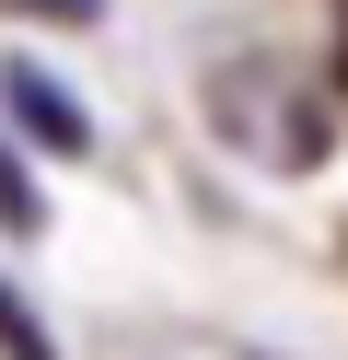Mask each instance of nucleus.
<instances>
[{
  "label": "nucleus",
  "instance_id": "nucleus-2",
  "mask_svg": "<svg viewBox=\"0 0 348 360\" xmlns=\"http://www.w3.org/2000/svg\"><path fill=\"white\" fill-rule=\"evenodd\" d=\"M0 94H12V117H23V128H35V140H46V151H93V117H82V105H70V94H58V82H46V70H35V58H12V70H0Z\"/></svg>",
  "mask_w": 348,
  "mask_h": 360
},
{
  "label": "nucleus",
  "instance_id": "nucleus-4",
  "mask_svg": "<svg viewBox=\"0 0 348 360\" xmlns=\"http://www.w3.org/2000/svg\"><path fill=\"white\" fill-rule=\"evenodd\" d=\"M0 221H12V233H35V186H23L12 151H0Z\"/></svg>",
  "mask_w": 348,
  "mask_h": 360
},
{
  "label": "nucleus",
  "instance_id": "nucleus-1",
  "mask_svg": "<svg viewBox=\"0 0 348 360\" xmlns=\"http://www.w3.org/2000/svg\"><path fill=\"white\" fill-rule=\"evenodd\" d=\"M209 117H221V140L267 151V163H325V140H337V94H302L278 58L209 70Z\"/></svg>",
  "mask_w": 348,
  "mask_h": 360
},
{
  "label": "nucleus",
  "instance_id": "nucleus-3",
  "mask_svg": "<svg viewBox=\"0 0 348 360\" xmlns=\"http://www.w3.org/2000/svg\"><path fill=\"white\" fill-rule=\"evenodd\" d=\"M0 360H58V337L23 314V290H12V279H0Z\"/></svg>",
  "mask_w": 348,
  "mask_h": 360
},
{
  "label": "nucleus",
  "instance_id": "nucleus-5",
  "mask_svg": "<svg viewBox=\"0 0 348 360\" xmlns=\"http://www.w3.org/2000/svg\"><path fill=\"white\" fill-rule=\"evenodd\" d=\"M0 12H35V24H93L105 0H0Z\"/></svg>",
  "mask_w": 348,
  "mask_h": 360
},
{
  "label": "nucleus",
  "instance_id": "nucleus-6",
  "mask_svg": "<svg viewBox=\"0 0 348 360\" xmlns=\"http://www.w3.org/2000/svg\"><path fill=\"white\" fill-rule=\"evenodd\" d=\"M337 117H348V12H337Z\"/></svg>",
  "mask_w": 348,
  "mask_h": 360
}]
</instances>
